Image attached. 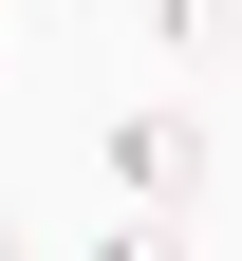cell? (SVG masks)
<instances>
[{
  "label": "cell",
  "instance_id": "obj_2",
  "mask_svg": "<svg viewBox=\"0 0 242 261\" xmlns=\"http://www.w3.org/2000/svg\"><path fill=\"white\" fill-rule=\"evenodd\" d=\"M93 261H168V243H149V224H130V243H93Z\"/></svg>",
  "mask_w": 242,
  "mask_h": 261
},
{
  "label": "cell",
  "instance_id": "obj_3",
  "mask_svg": "<svg viewBox=\"0 0 242 261\" xmlns=\"http://www.w3.org/2000/svg\"><path fill=\"white\" fill-rule=\"evenodd\" d=\"M0 261H38V243H19V224H0Z\"/></svg>",
  "mask_w": 242,
  "mask_h": 261
},
{
  "label": "cell",
  "instance_id": "obj_1",
  "mask_svg": "<svg viewBox=\"0 0 242 261\" xmlns=\"http://www.w3.org/2000/svg\"><path fill=\"white\" fill-rule=\"evenodd\" d=\"M112 187L130 205H205V112H112Z\"/></svg>",
  "mask_w": 242,
  "mask_h": 261
}]
</instances>
